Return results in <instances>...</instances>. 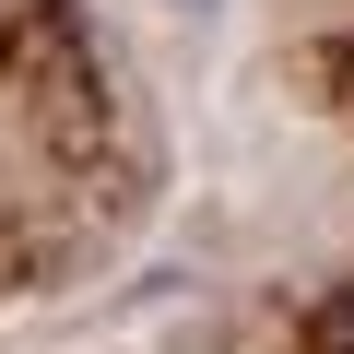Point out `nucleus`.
I'll use <instances>...</instances> for the list:
<instances>
[{
    "label": "nucleus",
    "instance_id": "nucleus-1",
    "mask_svg": "<svg viewBox=\"0 0 354 354\" xmlns=\"http://www.w3.org/2000/svg\"><path fill=\"white\" fill-rule=\"evenodd\" d=\"M165 12H177V24H213V12H225V0H165Z\"/></svg>",
    "mask_w": 354,
    "mask_h": 354
}]
</instances>
